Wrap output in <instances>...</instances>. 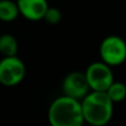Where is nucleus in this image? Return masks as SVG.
Instances as JSON below:
<instances>
[{
	"label": "nucleus",
	"instance_id": "11",
	"mask_svg": "<svg viewBox=\"0 0 126 126\" xmlns=\"http://www.w3.org/2000/svg\"><path fill=\"white\" fill-rule=\"evenodd\" d=\"M44 19L50 25H56L62 19V12L58 8L55 7H49L46 11L45 16H44Z\"/></svg>",
	"mask_w": 126,
	"mask_h": 126
},
{
	"label": "nucleus",
	"instance_id": "9",
	"mask_svg": "<svg viewBox=\"0 0 126 126\" xmlns=\"http://www.w3.org/2000/svg\"><path fill=\"white\" fill-rule=\"evenodd\" d=\"M18 41L10 33H3L0 36V54L3 57H14L18 54Z\"/></svg>",
	"mask_w": 126,
	"mask_h": 126
},
{
	"label": "nucleus",
	"instance_id": "2",
	"mask_svg": "<svg viewBox=\"0 0 126 126\" xmlns=\"http://www.w3.org/2000/svg\"><path fill=\"white\" fill-rule=\"evenodd\" d=\"M48 122L50 126H83L80 100L64 95L57 97L49 106Z\"/></svg>",
	"mask_w": 126,
	"mask_h": 126
},
{
	"label": "nucleus",
	"instance_id": "8",
	"mask_svg": "<svg viewBox=\"0 0 126 126\" xmlns=\"http://www.w3.org/2000/svg\"><path fill=\"white\" fill-rule=\"evenodd\" d=\"M19 16L17 3L12 0H0V21L11 22Z\"/></svg>",
	"mask_w": 126,
	"mask_h": 126
},
{
	"label": "nucleus",
	"instance_id": "7",
	"mask_svg": "<svg viewBox=\"0 0 126 126\" xmlns=\"http://www.w3.org/2000/svg\"><path fill=\"white\" fill-rule=\"evenodd\" d=\"M19 15L30 21L44 19L47 9L49 8L47 0H17Z\"/></svg>",
	"mask_w": 126,
	"mask_h": 126
},
{
	"label": "nucleus",
	"instance_id": "10",
	"mask_svg": "<svg viewBox=\"0 0 126 126\" xmlns=\"http://www.w3.org/2000/svg\"><path fill=\"white\" fill-rule=\"evenodd\" d=\"M107 96L113 103H121L126 98V85L122 81H113L106 91Z\"/></svg>",
	"mask_w": 126,
	"mask_h": 126
},
{
	"label": "nucleus",
	"instance_id": "1",
	"mask_svg": "<svg viewBox=\"0 0 126 126\" xmlns=\"http://www.w3.org/2000/svg\"><path fill=\"white\" fill-rule=\"evenodd\" d=\"M84 122L92 126H105L114 114V103L106 93L89 92L80 100Z\"/></svg>",
	"mask_w": 126,
	"mask_h": 126
},
{
	"label": "nucleus",
	"instance_id": "4",
	"mask_svg": "<svg viewBox=\"0 0 126 126\" xmlns=\"http://www.w3.org/2000/svg\"><path fill=\"white\" fill-rule=\"evenodd\" d=\"M91 92L106 93L114 81V74L112 67L107 66L103 62H94L87 67L84 73Z\"/></svg>",
	"mask_w": 126,
	"mask_h": 126
},
{
	"label": "nucleus",
	"instance_id": "3",
	"mask_svg": "<svg viewBox=\"0 0 126 126\" xmlns=\"http://www.w3.org/2000/svg\"><path fill=\"white\" fill-rule=\"evenodd\" d=\"M99 55L100 62L110 67L124 64L126 62V41L116 35L107 36L99 45Z\"/></svg>",
	"mask_w": 126,
	"mask_h": 126
},
{
	"label": "nucleus",
	"instance_id": "5",
	"mask_svg": "<svg viewBox=\"0 0 126 126\" xmlns=\"http://www.w3.org/2000/svg\"><path fill=\"white\" fill-rule=\"evenodd\" d=\"M26 75V66L19 57H3L0 60V84L12 87L22 81Z\"/></svg>",
	"mask_w": 126,
	"mask_h": 126
},
{
	"label": "nucleus",
	"instance_id": "6",
	"mask_svg": "<svg viewBox=\"0 0 126 126\" xmlns=\"http://www.w3.org/2000/svg\"><path fill=\"white\" fill-rule=\"evenodd\" d=\"M64 96L81 100L91 89L86 80L85 74L81 71H71L64 78L62 84Z\"/></svg>",
	"mask_w": 126,
	"mask_h": 126
}]
</instances>
